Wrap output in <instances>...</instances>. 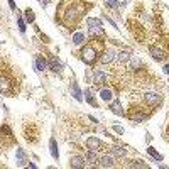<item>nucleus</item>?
<instances>
[{
	"instance_id": "nucleus-25",
	"label": "nucleus",
	"mask_w": 169,
	"mask_h": 169,
	"mask_svg": "<svg viewBox=\"0 0 169 169\" xmlns=\"http://www.w3.org/2000/svg\"><path fill=\"white\" fill-rule=\"evenodd\" d=\"M147 152H149V156H152L156 161H162V156H161L159 152L154 149V147H149V149H147Z\"/></svg>"
},
{
	"instance_id": "nucleus-16",
	"label": "nucleus",
	"mask_w": 169,
	"mask_h": 169,
	"mask_svg": "<svg viewBox=\"0 0 169 169\" xmlns=\"http://www.w3.org/2000/svg\"><path fill=\"white\" fill-rule=\"evenodd\" d=\"M115 161H113V157H110V156H103V157L100 159V166L102 167H113L115 166Z\"/></svg>"
},
{
	"instance_id": "nucleus-18",
	"label": "nucleus",
	"mask_w": 169,
	"mask_h": 169,
	"mask_svg": "<svg viewBox=\"0 0 169 169\" xmlns=\"http://www.w3.org/2000/svg\"><path fill=\"white\" fill-rule=\"evenodd\" d=\"M100 97H102V100H105V102H112V98H113V92H112V90H108V88H102Z\"/></svg>"
},
{
	"instance_id": "nucleus-10",
	"label": "nucleus",
	"mask_w": 169,
	"mask_h": 169,
	"mask_svg": "<svg viewBox=\"0 0 169 169\" xmlns=\"http://www.w3.org/2000/svg\"><path fill=\"white\" fill-rule=\"evenodd\" d=\"M115 57H117L115 49H103V52H102V56H100V61L103 64H108V63H112V61H115Z\"/></svg>"
},
{
	"instance_id": "nucleus-32",
	"label": "nucleus",
	"mask_w": 169,
	"mask_h": 169,
	"mask_svg": "<svg viewBox=\"0 0 169 169\" xmlns=\"http://www.w3.org/2000/svg\"><path fill=\"white\" fill-rule=\"evenodd\" d=\"M9 5H10L12 10H15V2H14V0H9Z\"/></svg>"
},
{
	"instance_id": "nucleus-27",
	"label": "nucleus",
	"mask_w": 169,
	"mask_h": 169,
	"mask_svg": "<svg viewBox=\"0 0 169 169\" xmlns=\"http://www.w3.org/2000/svg\"><path fill=\"white\" fill-rule=\"evenodd\" d=\"M141 64H142V63H141V59H137V57H134V59L130 61L129 68H130V69H137V68H139V66H141Z\"/></svg>"
},
{
	"instance_id": "nucleus-20",
	"label": "nucleus",
	"mask_w": 169,
	"mask_h": 169,
	"mask_svg": "<svg viewBox=\"0 0 169 169\" xmlns=\"http://www.w3.org/2000/svg\"><path fill=\"white\" fill-rule=\"evenodd\" d=\"M71 93H73V97H75L78 102H81V100H83V97H81L83 93L80 92V88H78V85H76V83H71Z\"/></svg>"
},
{
	"instance_id": "nucleus-15",
	"label": "nucleus",
	"mask_w": 169,
	"mask_h": 169,
	"mask_svg": "<svg viewBox=\"0 0 169 169\" xmlns=\"http://www.w3.org/2000/svg\"><path fill=\"white\" fill-rule=\"evenodd\" d=\"M110 110H112L113 113H117V115H125V112L122 110V105H120V102L118 100H115L110 103Z\"/></svg>"
},
{
	"instance_id": "nucleus-34",
	"label": "nucleus",
	"mask_w": 169,
	"mask_h": 169,
	"mask_svg": "<svg viewBox=\"0 0 169 169\" xmlns=\"http://www.w3.org/2000/svg\"><path fill=\"white\" fill-rule=\"evenodd\" d=\"M164 73H166V75H169V64L164 66Z\"/></svg>"
},
{
	"instance_id": "nucleus-5",
	"label": "nucleus",
	"mask_w": 169,
	"mask_h": 169,
	"mask_svg": "<svg viewBox=\"0 0 169 169\" xmlns=\"http://www.w3.org/2000/svg\"><path fill=\"white\" fill-rule=\"evenodd\" d=\"M169 52V49L166 47V44L164 42H156V44H152L151 46V56L154 57V59H157V61H162Z\"/></svg>"
},
{
	"instance_id": "nucleus-23",
	"label": "nucleus",
	"mask_w": 169,
	"mask_h": 169,
	"mask_svg": "<svg viewBox=\"0 0 169 169\" xmlns=\"http://www.w3.org/2000/svg\"><path fill=\"white\" fill-rule=\"evenodd\" d=\"M49 144H51V154H52V157H54V159H57V157H59V152H57L56 141H54V139H51V142H49Z\"/></svg>"
},
{
	"instance_id": "nucleus-4",
	"label": "nucleus",
	"mask_w": 169,
	"mask_h": 169,
	"mask_svg": "<svg viewBox=\"0 0 169 169\" xmlns=\"http://www.w3.org/2000/svg\"><path fill=\"white\" fill-rule=\"evenodd\" d=\"M24 137H26L27 142L36 144V142H37V139H39V127L36 125L34 122L26 123V127H24Z\"/></svg>"
},
{
	"instance_id": "nucleus-26",
	"label": "nucleus",
	"mask_w": 169,
	"mask_h": 169,
	"mask_svg": "<svg viewBox=\"0 0 169 169\" xmlns=\"http://www.w3.org/2000/svg\"><path fill=\"white\" fill-rule=\"evenodd\" d=\"M118 59H120V63H127V61L130 59V52H129V51L118 52Z\"/></svg>"
},
{
	"instance_id": "nucleus-3",
	"label": "nucleus",
	"mask_w": 169,
	"mask_h": 169,
	"mask_svg": "<svg viewBox=\"0 0 169 169\" xmlns=\"http://www.w3.org/2000/svg\"><path fill=\"white\" fill-rule=\"evenodd\" d=\"M19 90V81L7 68L0 66V93L5 97H14Z\"/></svg>"
},
{
	"instance_id": "nucleus-24",
	"label": "nucleus",
	"mask_w": 169,
	"mask_h": 169,
	"mask_svg": "<svg viewBox=\"0 0 169 169\" xmlns=\"http://www.w3.org/2000/svg\"><path fill=\"white\" fill-rule=\"evenodd\" d=\"M85 98H86V102H88L90 105H93V107H97V102H95V98H93V95L90 90H85Z\"/></svg>"
},
{
	"instance_id": "nucleus-33",
	"label": "nucleus",
	"mask_w": 169,
	"mask_h": 169,
	"mask_svg": "<svg viewBox=\"0 0 169 169\" xmlns=\"http://www.w3.org/2000/svg\"><path fill=\"white\" fill-rule=\"evenodd\" d=\"M113 129H115V130H117V132H118V134H123V129H122V127H118V125H115V127H113Z\"/></svg>"
},
{
	"instance_id": "nucleus-8",
	"label": "nucleus",
	"mask_w": 169,
	"mask_h": 169,
	"mask_svg": "<svg viewBox=\"0 0 169 169\" xmlns=\"http://www.w3.org/2000/svg\"><path fill=\"white\" fill-rule=\"evenodd\" d=\"M144 102H146V105H149V107H152V108H154V107H159V105H161L162 98H161L157 93L149 92V93L144 95Z\"/></svg>"
},
{
	"instance_id": "nucleus-2",
	"label": "nucleus",
	"mask_w": 169,
	"mask_h": 169,
	"mask_svg": "<svg viewBox=\"0 0 169 169\" xmlns=\"http://www.w3.org/2000/svg\"><path fill=\"white\" fill-rule=\"evenodd\" d=\"M102 52H103V41H100L98 37H92V41L86 42L85 47L81 49V59L86 64H95Z\"/></svg>"
},
{
	"instance_id": "nucleus-19",
	"label": "nucleus",
	"mask_w": 169,
	"mask_h": 169,
	"mask_svg": "<svg viewBox=\"0 0 169 169\" xmlns=\"http://www.w3.org/2000/svg\"><path fill=\"white\" fill-rule=\"evenodd\" d=\"M86 41V36H85V32H76L75 36H73V42L76 44V46H80V44H83Z\"/></svg>"
},
{
	"instance_id": "nucleus-9",
	"label": "nucleus",
	"mask_w": 169,
	"mask_h": 169,
	"mask_svg": "<svg viewBox=\"0 0 169 169\" xmlns=\"http://www.w3.org/2000/svg\"><path fill=\"white\" fill-rule=\"evenodd\" d=\"M86 147L88 149H93V151H102V149H107L105 144L102 141H98L97 137H88L86 139Z\"/></svg>"
},
{
	"instance_id": "nucleus-31",
	"label": "nucleus",
	"mask_w": 169,
	"mask_h": 169,
	"mask_svg": "<svg viewBox=\"0 0 169 169\" xmlns=\"http://www.w3.org/2000/svg\"><path fill=\"white\" fill-rule=\"evenodd\" d=\"M107 3L112 5V7H117V0H107Z\"/></svg>"
},
{
	"instance_id": "nucleus-6",
	"label": "nucleus",
	"mask_w": 169,
	"mask_h": 169,
	"mask_svg": "<svg viewBox=\"0 0 169 169\" xmlns=\"http://www.w3.org/2000/svg\"><path fill=\"white\" fill-rule=\"evenodd\" d=\"M88 32L92 37H98V36H103V27H102V20L100 19H88Z\"/></svg>"
},
{
	"instance_id": "nucleus-12",
	"label": "nucleus",
	"mask_w": 169,
	"mask_h": 169,
	"mask_svg": "<svg viewBox=\"0 0 169 169\" xmlns=\"http://www.w3.org/2000/svg\"><path fill=\"white\" fill-rule=\"evenodd\" d=\"M93 81H95V85H97V86L105 85V83H107V75H105L103 71H95V78H93Z\"/></svg>"
},
{
	"instance_id": "nucleus-21",
	"label": "nucleus",
	"mask_w": 169,
	"mask_h": 169,
	"mask_svg": "<svg viewBox=\"0 0 169 169\" xmlns=\"http://www.w3.org/2000/svg\"><path fill=\"white\" fill-rule=\"evenodd\" d=\"M24 164H26V152L17 149V166H24Z\"/></svg>"
},
{
	"instance_id": "nucleus-29",
	"label": "nucleus",
	"mask_w": 169,
	"mask_h": 169,
	"mask_svg": "<svg viewBox=\"0 0 169 169\" xmlns=\"http://www.w3.org/2000/svg\"><path fill=\"white\" fill-rule=\"evenodd\" d=\"M26 19H27V22H34L36 15H34V12H32L31 9H27V10H26Z\"/></svg>"
},
{
	"instance_id": "nucleus-1",
	"label": "nucleus",
	"mask_w": 169,
	"mask_h": 169,
	"mask_svg": "<svg viewBox=\"0 0 169 169\" xmlns=\"http://www.w3.org/2000/svg\"><path fill=\"white\" fill-rule=\"evenodd\" d=\"M88 9L90 5L85 3L83 0H63L57 5V22L68 29H73L83 19L85 12Z\"/></svg>"
},
{
	"instance_id": "nucleus-28",
	"label": "nucleus",
	"mask_w": 169,
	"mask_h": 169,
	"mask_svg": "<svg viewBox=\"0 0 169 169\" xmlns=\"http://www.w3.org/2000/svg\"><path fill=\"white\" fill-rule=\"evenodd\" d=\"M130 167H142V169H146L147 167V164H144L142 161H132V164H129Z\"/></svg>"
},
{
	"instance_id": "nucleus-17",
	"label": "nucleus",
	"mask_w": 169,
	"mask_h": 169,
	"mask_svg": "<svg viewBox=\"0 0 169 169\" xmlns=\"http://www.w3.org/2000/svg\"><path fill=\"white\" fill-rule=\"evenodd\" d=\"M49 66L52 68V71H57V73H61V69H63V66H61V63L56 59L54 56H51V57H49Z\"/></svg>"
},
{
	"instance_id": "nucleus-14",
	"label": "nucleus",
	"mask_w": 169,
	"mask_h": 169,
	"mask_svg": "<svg viewBox=\"0 0 169 169\" xmlns=\"http://www.w3.org/2000/svg\"><path fill=\"white\" fill-rule=\"evenodd\" d=\"M85 161L86 162H98V154H97V151H93V149H90L88 152H86V156H85Z\"/></svg>"
},
{
	"instance_id": "nucleus-13",
	"label": "nucleus",
	"mask_w": 169,
	"mask_h": 169,
	"mask_svg": "<svg viewBox=\"0 0 169 169\" xmlns=\"http://www.w3.org/2000/svg\"><path fill=\"white\" fill-rule=\"evenodd\" d=\"M47 68V61L44 59L41 54L36 56V69H39V71H42V69H46Z\"/></svg>"
},
{
	"instance_id": "nucleus-7",
	"label": "nucleus",
	"mask_w": 169,
	"mask_h": 169,
	"mask_svg": "<svg viewBox=\"0 0 169 169\" xmlns=\"http://www.w3.org/2000/svg\"><path fill=\"white\" fill-rule=\"evenodd\" d=\"M0 139H3V147L10 146V144H14V134H12V130L9 129V125H2L0 127Z\"/></svg>"
},
{
	"instance_id": "nucleus-30",
	"label": "nucleus",
	"mask_w": 169,
	"mask_h": 169,
	"mask_svg": "<svg viewBox=\"0 0 169 169\" xmlns=\"http://www.w3.org/2000/svg\"><path fill=\"white\" fill-rule=\"evenodd\" d=\"M19 29H20V32H24L26 31V24H24V20L19 17Z\"/></svg>"
},
{
	"instance_id": "nucleus-22",
	"label": "nucleus",
	"mask_w": 169,
	"mask_h": 169,
	"mask_svg": "<svg viewBox=\"0 0 169 169\" xmlns=\"http://www.w3.org/2000/svg\"><path fill=\"white\" fill-rule=\"evenodd\" d=\"M110 151H112V154L118 156V157H123V156L127 154V151L122 149V147H110Z\"/></svg>"
},
{
	"instance_id": "nucleus-11",
	"label": "nucleus",
	"mask_w": 169,
	"mask_h": 169,
	"mask_svg": "<svg viewBox=\"0 0 169 169\" xmlns=\"http://www.w3.org/2000/svg\"><path fill=\"white\" fill-rule=\"evenodd\" d=\"M69 166L76 167V169L85 167V159L81 157V156H71V157H69Z\"/></svg>"
}]
</instances>
